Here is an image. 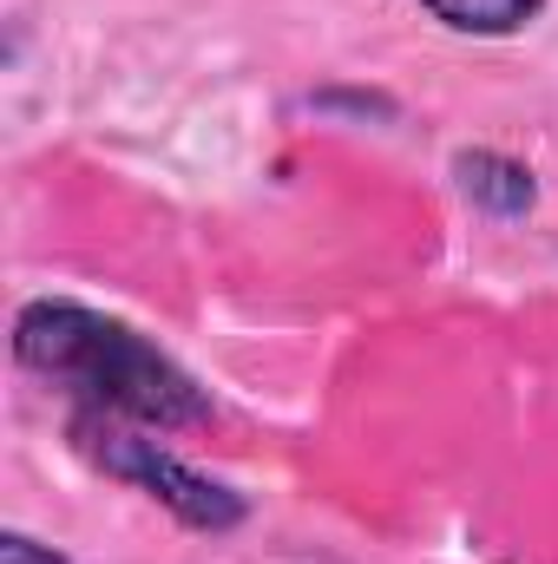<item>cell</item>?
<instances>
[{
	"mask_svg": "<svg viewBox=\"0 0 558 564\" xmlns=\"http://www.w3.org/2000/svg\"><path fill=\"white\" fill-rule=\"evenodd\" d=\"M73 440L112 479H132L158 506H171L191 532H230V525H244V499L224 479H204L197 466H184L178 453H164L158 433L126 426V421H99V414H73Z\"/></svg>",
	"mask_w": 558,
	"mask_h": 564,
	"instance_id": "7a4b0ae2",
	"label": "cell"
},
{
	"mask_svg": "<svg viewBox=\"0 0 558 564\" xmlns=\"http://www.w3.org/2000/svg\"><path fill=\"white\" fill-rule=\"evenodd\" d=\"M453 177H460L466 204H480V210H493V217L533 210V171L513 164L506 151H460V158H453Z\"/></svg>",
	"mask_w": 558,
	"mask_h": 564,
	"instance_id": "3957f363",
	"label": "cell"
},
{
	"mask_svg": "<svg viewBox=\"0 0 558 564\" xmlns=\"http://www.w3.org/2000/svg\"><path fill=\"white\" fill-rule=\"evenodd\" d=\"M0 564H66L53 545H40V539H26V532H7L0 539Z\"/></svg>",
	"mask_w": 558,
	"mask_h": 564,
	"instance_id": "5b68a950",
	"label": "cell"
},
{
	"mask_svg": "<svg viewBox=\"0 0 558 564\" xmlns=\"http://www.w3.org/2000/svg\"><path fill=\"white\" fill-rule=\"evenodd\" d=\"M420 7H427L440 26H453V33H486V40H500V33L533 26L546 0H420Z\"/></svg>",
	"mask_w": 558,
	"mask_h": 564,
	"instance_id": "277c9868",
	"label": "cell"
},
{
	"mask_svg": "<svg viewBox=\"0 0 558 564\" xmlns=\"http://www.w3.org/2000/svg\"><path fill=\"white\" fill-rule=\"evenodd\" d=\"M13 361L40 381H53L79 414L126 421L144 433L211 421V394L132 322L99 315L86 302H26L13 315Z\"/></svg>",
	"mask_w": 558,
	"mask_h": 564,
	"instance_id": "6da1fadb",
	"label": "cell"
}]
</instances>
